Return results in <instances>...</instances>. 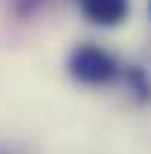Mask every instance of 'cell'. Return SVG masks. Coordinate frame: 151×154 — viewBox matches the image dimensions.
I'll use <instances>...</instances> for the list:
<instances>
[{
    "mask_svg": "<svg viewBox=\"0 0 151 154\" xmlns=\"http://www.w3.org/2000/svg\"><path fill=\"white\" fill-rule=\"evenodd\" d=\"M122 59L116 57L110 48L98 45V42H80L68 51L65 68L68 77L77 86L86 89H104V86H116L119 74H122Z\"/></svg>",
    "mask_w": 151,
    "mask_h": 154,
    "instance_id": "1",
    "label": "cell"
},
{
    "mask_svg": "<svg viewBox=\"0 0 151 154\" xmlns=\"http://www.w3.org/2000/svg\"><path fill=\"white\" fill-rule=\"evenodd\" d=\"M74 6L92 27H104V30L122 27L131 18V9H133L131 0H74Z\"/></svg>",
    "mask_w": 151,
    "mask_h": 154,
    "instance_id": "2",
    "label": "cell"
},
{
    "mask_svg": "<svg viewBox=\"0 0 151 154\" xmlns=\"http://www.w3.org/2000/svg\"><path fill=\"white\" fill-rule=\"evenodd\" d=\"M119 86L128 92L131 101L142 104V107L151 104V74H148V68H142L139 62H125V65H122Z\"/></svg>",
    "mask_w": 151,
    "mask_h": 154,
    "instance_id": "3",
    "label": "cell"
},
{
    "mask_svg": "<svg viewBox=\"0 0 151 154\" xmlns=\"http://www.w3.org/2000/svg\"><path fill=\"white\" fill-rule=\"evenodd\" d=\"M42 3H45V0H9V6H12V12H15L18 18H30V15H36Z\"/></svg>",
    "mask_w": 151,
    "mask_h": 154,
    "instance_id": "4",
    "label": "cell"
},
{
    "mask_svg": "<svg viewBox=\"0 0 151 154\" xmlns=\"http://www.w3.org/2000/svg\"><path fill=\"white\" fill-rule=\"evenodd\" d=\"M148 15H151V0H148Z\"/></svg>",
    "mask_w": 151,
    "mask_h": 154,
    "instance_id": "5",
    "label": "cell"
}]
</instances>
